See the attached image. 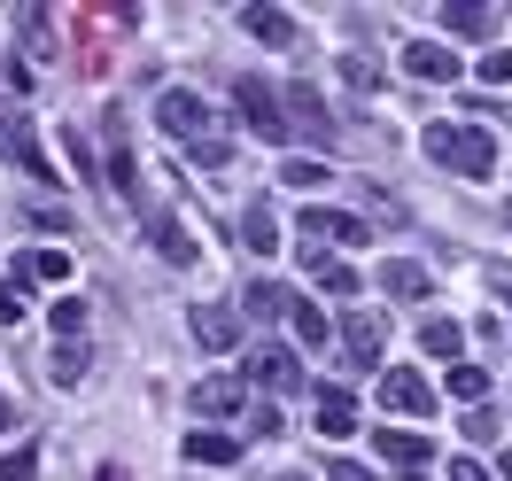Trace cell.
I'll return each mask as SVG.
<instances>
[{
	"instance_id": "20",
	"label": "cell",
	"mask_w": 512,
	"mask_h": 481,
	"mask_svg": "<svg viewBox=\"0 0 512 481\" xmlns=\"http://www.w3.org/2000/svg\"><path fill=\"white\" fill-rule=\"evenodd\" d=\"M381 288H388V295H404V303H419V295H427V264L388 257V264H381Z\"/></svg>"
},
{
	"instance_id": "15",
	"label": "cell",
	"mask_w": 512,
	"mask_h": 481,
	"mask_svg": "<svg viewBox=\"0 0 512 481\" xmlns=\"http://www.w3.org/2000/svg\"><path fill=\"white\" fill-rule=\"evenodd\" d=\"M443 32L489 39V47H497V8H481V0H450V8H443Z\"/></svg>"
},
{
	"instance_id": "2",
	"label": "cell",
	"mask_w": 512,
	"mask_h": 481,
	"mask_svg": "<svg viewBox=\"0 0 512 481\" xmlns=\"http://www.w3.org/2000/svg\"><path fill=\"white\" fill-rule=\"evenodd\" d=\"M233 109L249 117L256 140H288V109H280V94H272L264 78H241V86H233Z\"/></svg>"
},
{
	"instance_id": "36",
	"label": "cell",
	"mask_w": 512,
	"mask_h": 481,
	"mask_svg": "<svg viewBox=\"0 0 512 481\" xmlns=\"http://www.w3.org/2000/svg\"><path fill=\"white\" fill-rule=\"evenodd\" d=\"M450 481H489V466H481V458H458V466H450Z\"/></svg>"
},
{
	"instance_id": "28",
	"label": "cell",
	"mask_w": 512,
	"mask_h": 481,
	"mask_svg": "<svg viewBox=\"0 0 512 481\" xmlns=\"http://www.w3.org/2000/svg\"><path fill=\"white\" fill-rule=\"evenodd\" d=\"M55 381H63V388L86 381V342H63V350H55Z\"/></svg>"
},
{
	"instance_id": "31",
	"label": "cell",
	"mask_w": 512,
	"mask_h": 481,
	"mask_svg": "<svg viewBox=\"0 0 512 481\" xmlns=\"http://www.w3.org/2000/svg\"><path fill=\"white\" fill-rule=\"evenodd\" d=\"M319 288L326 295H357V272L350 264H319Z\"/></svg>"
},
{
	"instance_id": "11",
	"label": "cell",
	"mask_w": 512,
	"mask_h": 481,
	"mask_svg": "<svg viewBox=\"0 0 512 481\" xmlns=\"http://www.w3.org/2000/svg\"><path fill=\"white\" fill-rule=\"evenodd\" d=\"M249 381L272 388V396H295V388H303V365H295L288 350H256V357H249Z\"/></svg>"
},
{
	"instance_id": "10",
	"label": "cell",
	"mask_w": 512,
	"mask_h": 481,
	"mask_svg": "<svg viewBox=\"0 0 512 481\" xmlns=\"http://www.w3.org/2000/svg\"><path fill=\"white\" fill-rule=\"evenodd\" d=\"M241 32L264 39V47H295V16L272 8V0H249V8H241Z\"/></svg>"
},
{
	"instance_id": "6",
	"label": "cell",
	"mask_w": 512,
	"mask_h": 481,
	"mask_svg": "<svg viewBox=\"0 0 512 481\" xmlns=\"http://www.w3.org/2000/svg\"><path fill=\"white\" fill-rule=\"evenodd\" d=\"M140 218H148V241H156V257H163V264H194V257H202V249H194V233L171 218V210H156V202H148Z\"/></svg>"
},
{
	"instance_id": "26",
	"label": "cell",
	"mask_w": 512,
	"mask_h": 481,
	"mask_svg": "<svg viewBox=\"0 0 512 481\" xmlns=\"http://www.w3.org/2000/svg\"><path fill=\"white\" fill-rule=\"evenodd\" d=\"M450 396L481 404V396H489V373H481V365H450Z\"/></svg>"
},
{
	"instance_id": "4",
	"label": "cell",
	"mask_w": 512,
	"mask_h": 481,
	"mask_svg": "<svg viewBox=\"0 0 512 481\" xmlns=\"http://www.w3.org/2000/svg\"><path fill=\"white\" fill-rule=\"evenodd\" d=\"M0 156H8V163H24L32 179H47V187H55V163H47V148H39V132L24 125L16 109H0Z\"/></svg>"
},
{
	"instance_id": "14",
	"label": "cell",
	"mask_w": 512,
	"mask_h": 481,
	"mask_svg": "<svg viewBox=\"0 0 512 481\" xmlns=\"http://www.w3.org/2000/svg\"><path fill=\"white\" fill-rule=\"evenodd\" d=\"M194 342H202V350H233V342H241V319H233L225 303H194Z\"/></svg>"
},
{
	"instance_id": "37",
	"label": "cell",
	"mask_w": 512,
	"mask_h": 481,
	"mask_svg": "<svg viewBox=\"0 0 512 481\" xmlns=\"http://www.w3.org/2000/svg\"><path fill=\"white\" fill-rule=\"evenodd\" d=\"M489 295H505V303H512V264H489Z\"/></svg>"
},
{
	"instance_id": "16",
	"label": "cell",
	"mask_w": 512,
	"mask_h": 481,
	"mask_svg": "<svg viewBox=\"0 0 512 481\" xmlns=\"http://www.w3.org/2000/svg\"><path fill=\"white\" fill-rule=\"evenodd\" d=\"M373 443H381V458H388V466H404V474L427 466V435H412V427H381Z\"/></svg>"
},
{
	"instance_id": "18",
	"label": "cell",
	"mask_w": 512,
	"mask_h": 481,
	"mask_svg": "<svg viewBox=\"0 0 512 481\" xmlns=\"http://www.w3.org/2000/svg\"><path fill=\"white\" fill-rule=\"evenodd\" d=\"M32 280H39V288H47V280L63 288V280H70V249H32V257L16 264V288H32Z\"/></svg>"
},
{
	"instance_id": "25",
	"label": "cell",
	"mask_w": 512,
	"mask_h": 481,
	"mask_svg": "<svg viewBox=\"0 0 512 481\" xmlns=\"http://www.w3.org/2000/svg\"><path fill=\"white\" fill-rule=\"evenodd\" d=\"M39 474V450L32 443H8V450H0V481H32Z\"/></svg>"
},
{
	"instance_id": "3",
	"label": "cell",
	"mask_w": 512,
	"mask_h": 481,
	"mask_svg": "<svg viewBox=\"0 0 512 481\" xmlns=\"http://www.w3.org/2000/svg\"><path fill=\"white\" fill-rule=\"evenodd\" d=\"M381 404L396 419H435V388H427V373H412V365H388L381 373Z\"/></svg>"
},
{
	"instance_id": "42",
	"label": "cell",
	"mask_w": 512,
	"mask_h": 481,
	"mask_svg": "<svg viewBox=\"0 0 512 481\" xmlns=\"http://www.w3.org/2000/svg\"><path fill=\"white\" fill-rule=\"evenodd\" d=\"M288 481H311V474H288Z\"/></svg>"
},
{
	"instance_id": "17",
	"label": "cell",
	"mask_w": 512,
	"mask_h": 481,
	"mask_svg": "<svg viewBox=\"0 0 512 481\" xmlns=\"http://www.w3.org/2000/svg\"><path fill=\"white\" fill-rule=\"evenodd\" d=\"M241 241H249V257H272V249H280V218H272V202H249V210H241Z\"/></svg>"
},
{
	"instance_id": "23",
	"label": "cell",
	"mask_w": 512,
	"mask_h": 481,
	"mask_svg": "<svg viewBox=\"0 0 512 481\" xmlns=\"http://www.w3.org/2000/svg\"><path fill=\"white\" fill-rule=\"evenodd\" d=\"M288 326H295V342H303V350H326V334H334L319 303H295V311H288Z\"/></svg>"
},
{
	"instance_id": "8",
	"label": "cell",
	"mask_w": 512,
	"mask_h": 481,
	"mask_svg": "<svg viewBox=\"0 0 512 481\" xmlns=\"http://www.w3.org/2000/svg\"><path fill=\"white\" fill-rule=\"evenodd\" d=\"M404 70H412L419 86H450V78H458V55H450L443 39H412V47H404Z\"/></svg>"
},
{
	"instance_id": "29",
	"label": "cell",
	"mask_w": 512,
	"mask_h": 481,
	"mask_svg": "<svg viewBox=\"0 0 512 481\" xmlns=\"http://www.w3.org/2000/svg\"><path fill=\"white\" fill-rule=\"evenodd\" d=\"M55 334H63V342H78V334H86V303H78V295H63V303H55Z\"/></svg>"
},
{
	"instance_id": "21",
	"label": "cell",
	"mask_w": 512,
	"mask_h": 481,
	"mask_svg": "<svg viewBox=\"0 0 512 481\" xmlns=\"http://www.w3.org/2000/svg\"><path fill=\"white\" fill-rule=\"evenodd\" d=\"M295 303H303V295L280 288V280H256V288H249V311H256V319H288Z\"/></svg>"
},
{
	"instance_id": "5",
	"label": "cell",
	"mask_w": 512,
	"mask_h": 481,
	"mask_svg": "<svg viewBox=\"0 0 512 481\" xmlns=\"http://www.w3.org/2000/svg\"><path fill=\"white\" fill-rule=\"evenodd\" d=\"M156 125L187 148V140H202V125H210V109H202V94H187V86H171V94L156 101Z\"/></svg>"
},
{
	"instance_id": "38",
	"label": "cell",
	"mask_w": 512,
	"mask_h": 481,
	"mask_svg": "<svg viewBox=\"0 0 512 481\" xmlns=\"http://www.w3.org/2000/svg\"><path fill=\"white\" fill-rule=\"evenodd\" d=\"M497 474H505V481H512V450H505V458H497Z\"/></svg>"
},
{
	"instance_id": "9",
	"label": "cell",
	"mask_w": 512,
	"mask_h": 481,
	"mask_svg": "<svg viewBox=\"0 0 512 481\" xmlns=\"http://www.w3.org/2000/svg\"><path fill=\"white\" fill-rule=\"evenodd\" d=\"M280 109H288V132L303 125V132H311V140H319V148H334V132H342V125H334V117H326V101L311 94V86H295V94L280 101Z\"/></svg>"
},
{
	"instance_id": "41",
	"label": "cell",
	"mask_w": 512,
	"mask_h": 481,
	"mask_svg": "<svg viewBox=\"0 0 512 481\" xmlns=\"http://www.w3.org/2000/svg\"><path fill=\"white\" fill-rule=\"evenodd\" d=\"M505 225H512V202H505Z\"/></svg>"
},
{
	"instance_id": "1",
	"label": "cell",
	"mask_w": 512,
	"mask_h": 481,
	"mask_svg": "<svg viewBox=\"0 0 512 481\" xmlns=\"http://www.w3.org/2000/svg\"><path fill=\"white\" fill-rule=\"evenodd\" d=\"M427 156L450 163V171H466V179H489V171H497V140L481 125H427Z\"/></svg>"
},
{
	"instance_id": "13",
	"label": "cell",
	"mask_w": 512,
	"mask_h": 481,
	"mask_svg": "<svg viewBox=\"0 0 512 481\" xmlns=\"http://www.w3.org/2000/svg\"><path fill=\"white\" fill-rule=\"evenodd\" d=\"M179 450H187L194 466H241V435H218V427H194V435H179Z\"/></svg>"
},
{
	"instance_id": "19",
	"label": "cell",
	"mask_w": 512,
	"mask_h": 481,
	"mask_svg": "<svg viewBox=\"0 0 512 481\" xmlns=\"http://www.w3.org/2000/svg\"><path fill=\"white\" fill-rule=\"evenodd\" d=\"M303 233H319V241H365V218H350V210H303Z\"/></svg>"
},
{
	"instance_id": "35",
	"label": "cell",
	"mask_w": 512,
	"mask_h": 481,
	"mask_svg": "<svg viewBox=\"0 0 512 481\" xmlns=\"http://www.w3.org/2000/svg\"><path fill=\"white\" fill-rule=\"evenodd\" d=\"M326 481H373V474H365L357 458H334V466H326Z\"/></svg>"
},
{
	"instance_id": "30",
	"label": "cell",
	"mask_w": 512,
	"mask_h": 481,
	"mask_svg": "<svg viewBox=\"0 0 512 481\" xmlns=\"http://www.w3.org/2000/svg\"><path fill=\"white\" fill-rule=\"evenodd\" d=\"M481 86H505V78H512V55H505V47H481Z\"/></svg>"
},
{
	"instance_id": "22",
	"label": "cell",
	"mask_w": 512,
	"mask_h": 481,
	"mask_svg": "<svg viewBox=\"0 0 512 481\" xmlns=\"http://www.w3.org/2000/svg\"><path fill=\"white\" fill-rule=\"evenodd\" d=\"M458 342H466L458 319H419V350L427 357H450V365H458Z\"/></svg>"
},
{
	"instance_id": "34",
	"label": "cell",
	"mask_w": 512,
	"mask_h": 481,
	"mask_svg": "<svg viewBox=\"0 0 512 481\" xmlns=\"http://www.w3.org/2000/svg\"><path fill=\"white\" fill-rule=\"evenodd\" d=\"M466 435H481V443H489V435H497V412H489V404H474V412H466Z\"/></svg>"
},
{
	"instance_id": "40",
	"label": "cell",
	"mask_w": 512,
	"mask_h": 481,
	"mask_svg": "<svg viewBox=\"0 0 512 481\" xmlns=\"http://www.w3.org/2000/svg\"><path fill=\"white\" fill-rule=\"evenodd\" d=\"M8 419H16V412H8V404H0V435H8Z\"/></svg>"
},
{
	"instance_id": "7",
	"label": "cell",
	"mask_w": 512,
	"mask_h": 481,
	"mask_svg": "<svg viewBox=\"0 0 512 481\" xmlns=\"http://www.w3.org/2000/svg\"><path fill=\"white\" fill-rule=\"evenodd\" d=\"M342 342H350L357 365H381V350H388V319H381V311H342Z\"/></svg>"
},
{
	"instance_id": "39",
	"label": "cell",
	"mask_w": 512,
	"mask_h": 481,
	"mask_svg": "<svg viewBox=\"0 0 512 481\" xmlns=\"http://www.w3.org/2000/svg\"><path fill=\"white\" fill-rule=\"evenodd\" d=\"M94 481H125V474H117V466H101V474H94Z\"/></svg>"
},
{
	"instance_id": "33",
	"label": "cell",
	"mask_w": 512,
	"mask_h": 481,
	"mask_svg": "<svg viewBox=\"0 0 512 481\" xmlns=\"http://www.w3.org/2000/svg\"><path fill=\"white\" fill-rule=\"evenodd\" d=\"M24 319V288H16V280H0V326H16Z\"/></svg>"
},
{
	"instance_id": "27",
	"label": "cell",
	"mask_w": 512,
	"mask_h": 481,
	"mask_svg": "<svg viewBox=\"0 0 512 481\" xmlns=\"http://www.w3.org/2000/svg\"><path fill=\"white\" fill-rule=\"evenodd\" d=\"M187 156L218 171V163H233V140H225V132H202V140H187Z\"/></svg>"
},
{
	"instance_id": "24",
	"label": "cell",
	"mask_w": 512,
	"mask_h": 481,
	"mask_svg": "<svg viewBox=\"0 0 512 481\" xmlns=\"http://www.w3.org/2000/svg\"><path fill=\"white\" fill-rule=\"evenodd\" d=\"M319 427H326V435H357V404L342 396V388H326V396H319Z\"/></svg>"
},
{
	"instance_id": "32",
	"label": "cell",
	"mask_w": 512,
	"mask_h": 481,
	"mask_svg": "<svg viewBox=\"0 0 512 481\" xmlns=\"http://www.w3.org/2000/svg\"><path fill=\"white\" fill-rule=\"evenodd\" d=\"M280 179H288V187H326V163H303V156H295Z\"/></svg>"
},
{
	"instance_id": "12",
	"label": "cell",
	"mask_w": 512,
	"mask_h": 481,
	"mask_svg": "<svg viewBox=\"0 0 512 481\" xmlns=\"http://www.w3.org/2000/svg\"><path fill=\"white\" fill-rule=\"evenodd\" d=\"M187 404L194 412H241V404H249V381H241V373H210V381H194Z\"/></svg>"
}]
</instances>
